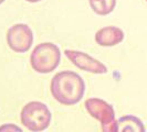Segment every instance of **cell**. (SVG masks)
Instances as JSON below:
<instances>
[{
	"mask_svg": "<svg viewBox=\"0 0 147 132\" xmlns=\"http://www.w3.org/2000/svg\"><path fill=\"white\" fill-rule=\"evenodd\" d=\"M50 90L58 103L65 106H73L82 100L85 93V83L75 72L63 71L54 75Z\"/></svg>",
	"mask_w": 147,
	"mask_h": 132,
	"instance_id": "obj_1",
	"label": "cell"
},
{
	"mask_svg": "<svg viewBox=\"0 0 147 132\" xmlns=\"http://www.w3.org/2000/svg\"><path fill=\"white\" fill-rule=\"evenodd\" d=\"M61 62V51L55 44L44 42L38 44L30 55V63L33 71L39 74L52 73Z\"/></svg>",
	"mask_w": 147,
	"mask_h": 132,
	"instance_id": "obj_2",
	"label": "cell"
},
{
	"mask_svg": "<svg viewBox=\"0 0 147 132\" xmlns=\"http://www.w3.org/2000/svg\"><path fill=\"white\" fill-rule=\"evenodd\" d=\"M21 123L32 132H41L49 128L52 113L41 101H30L21 110Z\"/></svg>",
	"mask_w": 147,
	"mask_h": 132,
	"instance_id": "obj_3",
	"label": "cell"
},
{
	"mask_svg": "<svg viewBox=\"0 0 147 132\" xmlns=\"http://www.w3.org/2000/svg\"><path fill=\"white\" fill-rule=\"evenodd\" d=\"M84 106L88 113L101 122L102 132H118V123L112 105L100 98H88Z\"/></svg>",
	"mask_w": 147,
	"mask_h": 132,
	"instance_id": "obj_4",
	"label": "cell"
},
{
	"mask_svg": "<svg viewBox=\"0 0 147 132\" xmlns=\"http://www.w3.org/2000/svg\"><path fill=\"white\" fill-rule=\"evenodd\" d=\"M8 46L16 53H26L33 43V32L27 24L18 23L7 31Z\"/></svg>",
	"mask_w": 147,
	"mask_h": 132,
	"instance_id": "obj_5",
	"label": "cell"
},
{
	"mask_svg": "<svg viewBox=\"0 0 147 132\" xmlns=\"http://www.w3.org/2000/svg\"><path fill=\"white\" fill-rule=\"evenodd\" d=\"M64 54L73 65L84 72L101 75V74H106L109 71L107 67L102 62L92 57L91 55H88L84 52L75 51V50H65Z\"/></svg>",
	"mask_w": 147,
	"mask_h": 132,
	"instance_id": "obj_6",
	"label": "cell"
},
{
	"mask_svg": "<svg viewBox=\"0 0 147 132\" xmlns=\"http://www.w3.org/2000/svg\"><path fill=\"white\" fill-rule=\"evenodd\" d=\"M124 32L123 30L114 27V25H109L100 29L95 33V42L101 46L105 47H112L119 44L124 40Z\"/></svg>",
	"mask_w": 147,
	"mask_h": 132,
	"instance_id": "obj_7",
	"label": "cell"
},
{
	"mask_svg": "<svg viewBox=\"0 0 147 132\" xmlns=\"http://www.w3.org/2000/svg\"><path fill=\"white\" fill-rule=\"evenodd\" d=\"M117 123L118 132H146L142 120L135 116H123L118 119Z\"/></svg>",
	"mask_w": 147,
	"mask_h": 132,
	"instance_id": "obj_8",
	"label": "cell"
},
{
	"mask_svg": "<svg viewBox=\"0 0 147 132\" xmlns=\"http://www.w3.org/2000/svg\"><path fill=\"white\" fill-rule=\"evenodd\" d=\"M92 10L98 15H107L115 9L116 0H88Z\"/></svg>",
	"mask_w": 147,
	"mask_h": 132,
	"instance_id": "obj_9",
	"label": "cell"
},
{
	"mask_svg": "<svg viewBox=\"0 0 147 132\" xmlns=\"http://www.w3.org/2000/svg\"><path fill=\"white\" fill-rule=\"evenodd\" d=\"M0 132H23L21 128L13 123H6L0 125Z\"/></svg>",
	"mask_w": 147,
	"mask_h": 132,
	"instance_id": "obj_10",
	"label": "cell"
},
{
	"mask_svg": "<svg viewBox=\"0 0 147 132\" xmlns=\"http://www.w3.org/2000/svg\"><path fill=\"white\" fill-rule=\"evenodd\" d=\"M26 1L31 2V3H36V2H39V1H41V0H26Z\"/></svg>",
	"mask_w": 147,
	"mask_h": 132,
	"instance_id": "obj_11",
	"label": "cell"
},
{
	"mask_svg": "<svg viewBox=\"0 0 147 132\" xmlns=\"http://www.w3.org/2000/svg\"><path fill=\"white\" fill-rule=\"evenodd\" d=\"M5 1H6V0H0V5H2V3L5 2Z\"/></svg>",
	"mask_w": 147,
	"mask_h": 132,
	"instance_id": "obj_12",
	"label": "cell"
},
{
	"mask_svg": "<svg viewBox=\"0 0 147 132\" xmlns=\"http://www.w3.org/2000/svg\"><path fill=\"white\" fill-rule=\"evenodd\" d=\"M146 1H147V0H146Z\"/></svg>",
	"mask_w": 147,
	"mask_h": 132,
	"instance_id": "obj_13",
	"label": "cell"
}]
</instances>
